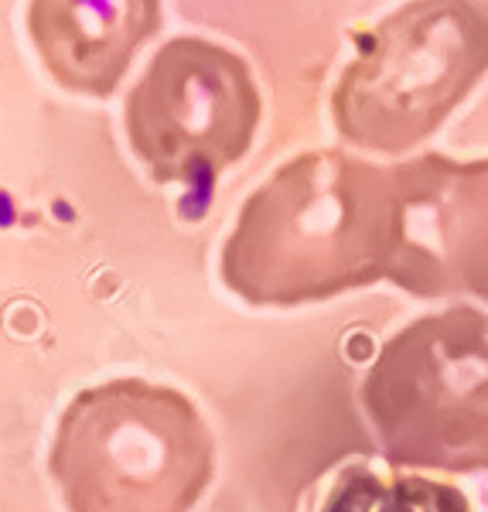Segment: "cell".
<instances>
[{
	"mask_svg": "<svg viewBox=\"0 0 488 512\" xmlns=\"http://www.w3.org/2000/svg\"><path fill=\"white\" fill-rule=\"evenodd\" d=\"M379 454L403 472L488 475V315L448 308L379 349L362 379Z\"/></svg>",
	"mask_w": 488,
	"mask_h": 512,
	"instance_id": "cell-4",
	"label": "cell"
},
{
	"mask_svg": "<svg viewBox=\"0 0 488 512\" xmlns=\"http://www.w3.org/2000/svg\"><path fill=\"white\" fill-rule=\"evenodd\" d=\"M321 512H478L465 489L441 475L372 468L366 461L335 475Z\"/></svg>",
	"mask_w": 488,
	"mask_h": 512,
	"instance_id": "cell-8",
	"label": "cell"
},
{
	"mask_svg": "<svg viewBox=\"0 0 488 512\" xmlns=\"http://www.w3.org/2000/svg\"><path fill=\"white\" fill-rule=\"evenodd\" d=\"M407 198L400 171L328 147L297 154L246 198L222 246V284L253 308H301L400 280Z\"/></svg>",
	"mask_w": 488,
	"mask_h": 512,
	"instance_id": "cell-1",
	"label": "cell"
},
{
	"mask_svg": "<svg viewBox=\"0 0 488 512\" xmlns=\"http://www.w3.org/2000/svg\"><path fill=\"white\" fill-rule=\"evenodd\" d=\"M485 72L488 11L478 0H407L355 38L332 93L335 130L362 151H413Z\"/></svg>",
	"mask_w": 488,
	"mask_h": 512,
	"instance_id": "cell-3",
	"label": "cell"
},
{
	"mask_svg": "<svg viewBox=\"0 0 488 512\" xmlns=\"http://www.w3.org/2000/svg\"><path fill=\"white\" fill-rule=\"evenodd\" d=\"M69 512H192L215 475V437L175 386L110 379L76 393L48 454Z\"/></svg>",
	"mask_w": 488,
	"mask_h": 512,
	"instance_id": "cell-2",
	"label": "cell"
},
{
	"mask_svg": "<svg viewBox=\"0 0 488 512\" xmlns=\"http://www.w3.org/2000/svg\"><path fill=\"white\" fill-rule=\"evenodd\" d=\"M130 151L157 185L205 195L253 147L263 99L246 59L209 38H171L127 96Z\"/></svg>",
	"mask_w": 488,
	"mask_h": 512,
	"instance_id": "cell-5",
	"label": "cell"
},
{
	"mask_svg": "<svg viewBox=\"0 0 488 512\" xmlns=\"http://www.w3.org/2000/svg\"><path fill=\"white\" fill-rule=\"evenodd\" d=\"M396 171L407 198V263L396 287L475 294L488 304V158L424 154Z\"/></svg>",
	"mask_w": 488,
	"mask_h": 512,
	"instance_id": "cell-6",
	"label": "cell"
},
{
	"mask_svg": "<svg viewBox=\"0 0 488 512\" xmlns=\"http://www.w3.org/2000/svg\"><path fill=\"white\" fill-rule=\"evenodd\" d=\"M161 31V0H31L28 38L62 89L113 96L140 48Z\"/></svg>",
	"mask_w": 488,
	"mask_h": 512,
	"instance_id": "cell-7",
	"label": "cell"
},
{
	"mask_svg": "<svg viewBox=\"0 0 488 512\" xmlns=\"http://www.w3.org/2000/svg\"><path fill=\"white\" fill-rule=\"evenodd\" d=\"M478 4H482V7H485V11H488V0H478Z\"/></svg>",
	"mask_w": 488,
	"mask_h": 512,
	"instance_id": "cell-9",
	"label": "cell"
}]
</instances>
